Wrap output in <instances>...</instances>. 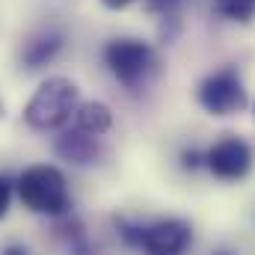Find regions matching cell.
Returning <instances> with one entry per match:
<instances>
[{"instance_id":"obj_1","label":"cell","mask_w":255,"mask_h":255,"mask_svg":"<svg viewBox=\"0 0 255 255\" xmlns=\"http://www.w3.org/2000/svg\"><path fill=\"white\" fill-rule=\"evenodd\" d=\"M18 196L27 211L42 214V217H65L71 211L65 175L51 163H36L24 169L18 178Z\"/></svg>"},{"instance_id":"obj_2","label":"cell","mask_w":255,"mask_h":255,"mask_svg":"<svg viewBox=\"0 0 255 255\" xmlns=\"http://www.w3.org/2000/svg\"><path fill=\"white\" fill-rule=\"evenodd\" d=\"M116 229L122 235V241L142 250L145 255H184L187 247L193 244V229L190 223L166 217V220H154L148 226L119 220L116 217Z\"/></svg>"},{"instance_id":"obj_3","label":"cell","mask_w":255,"mask_h":255,"mask_svg":"<svg viewBox=\"0 0 255 255\" xmlns=\"http://www.w3.org/2000/svg\"><path fill=\"white\" fill-rule=\"evenodd\" d=\"M77 110V86L68 77H48L24 107V122L36 130L63 128Z\"/></svg>"},{"instance_id":"obj_4","label":"cell","mask_w":255,"mask_h":255,"mask_svg":"<svg viewBox=\"0 0 255 255\" xmlns=\"http://www.w3.org/2000/svg\"><path fill=\"white\" fill-rule=\"evenodd\" d=\"M104 63L110 68V74L128 86V89H136L148 80V74L154 71V51L148 42H139V39H113L104 45Z\"/></svg>"},{"instance_id":"obj_5","label":"cell","mask_w":255,"mask_h":255,"mask_svg":"<svg viewBox=\"0 0 255 255\" xmlns=\"http://www.w3.org/2000/svg\"><path fill=\"white\" fill-rule=\"evenodd\" d=\"M199 104L211 116H232L247 107V89L235 68H220L199 83Z\"/></svg>"},{"instance_id":"obj_6","label":"cell","mask_w":255,"mask_h":255,"mask_svg":"<svg viewBox=\"0 0 255 255\" xmlns=\"http://www.w3.org/2000/svg\"><path fill=\"white\" fill-rule=\"evenodd\" d=\"M205 166L220 181H241L253 169V148L238 136H226L205 151Z\"/></svg>"},{"instance_id":"obj_7","label":"cell","mask_w":255,"mask_h":255,"mask_svg":"<svg viewBox=\"0 0 255 255\" xmlns=\"http://www.w3.org/2000/svg\"><path fill=\"white\" fill-rule=\"evenodd\" d=\"M63 51V33H42V36H36V39H30L27 45H24V51H21V63L24 68H30V71H36V68H42V65H48L57 54Z\"/></svg>"},{"instance_id":"obj_8","label":"cell","mask_w":255,"mask_h":255,"mask_svg":"<svg viewBox=\"0 0 255 255\" xmlns=\"http://www.w3.org/2000/svg\"><path fill=\"white\" fill-rule=\"evenodd\" d=\"M57 154H60L63 160H68V163H89V160H95V154H98L95 136H89V133L71 128V130H65L63 136L57 139Z\"/></svg>"},{"instance_id":"obj_9","label":"cell","mask_w":255,"mask_h":255,"mask_svg":"<svg viewBox=\"0 0 255 255\" xmlns=\"http://www.w3.org/2000/svg\"><path fill=\"white\" fill-rule=\"evenodd\" d=\"M110 125H113V113L107 104H101V101L77 104V110H74V128L77 130H83L89 136H101L110 130Z\"/></svg>"},{"instance_id":"obj_10","label":"cell","mask_w":255,"mask_h":255,"mask_svg":"<svg viewBox=\"0 0 255 255\" xmlns=\"http://www.w3.org/2000/svg\"><path fill=\"white\" fill-rule=\"evenodd\" d=\"M214 12L226 21L247 24L255 18V0H214Z\"/></svg>"},{"instance_id":"obj_11","label":"cell","mask_w":255,"mask_h":255,"mask_svg":"<svg viewBox=\"0 0 255 255\" xmlns=\"http://www.w3.org/2000/svg\"><path fill=\"white\" fill-rule=\"evenodd\" d=\"M9 205H12V184L0 175V220L9 214Z\"/></svg>"},{"instance_id":"obj_12","label":"cell","mask_w":255,"mask_h":255,"mask_svg":"<svg viewBox=\"0 0 255 255\" xmlns=\"http://www.w3.org/2000/svg\"><path fill=\"white\" fill-rule=\"evenodd\" d=\"M202 163H205V154H202V151H196V148L181 151V166H184V169H199Z\"/></svg>"},{"instance_id":"obj_13","label":"cell","mask_w":255,"mask_h":255,"mask_svg":"<svg viewBox=\"0 0 255 255\" xmlns=\"http://www.w3.org/2000/svg\"><path fill=\"white\" fill-rule=\"evenodd\" d=\"M178 3H181V0H145V9H148V12H163V15H166V12H172Z\"/></svg>"},{"instance_id":"obj_14","label":"cell","mask_w":255,"mask_h":255,"mask_svg":"<svg viewBox=\"0 0 255 255\" xmlns=\"http://www.w3.org/2000/svg\"><path fill=\"white\" fill-rule=\"evenodd\" d=\"M101 3H104L107 9H125V6L133 3V0H101Z\"/></svg>"},{"instance_id":"obj_15","label":"cell","mask_w":255,"mask_h":255,"mask_svg":"<svg viewBox=\"0 0 255 255\" xmlns=\"http://www.w3.org/2000/svg\"><path fill=\"white\" fill-rule=\"evenodd\" d=\"M3 255H27V250H24V247H18V244H12V247H6V250H3Z\"/></svg>"},{"instance_id":"obj_16","label":"cell","mask_w":255,"mask_h":255,"mask_svg":"<svg viewBox=\"0 0 255 255\" xmlns=\"http://www.w3.org/2000/svg\"><path fill=\"white\" fill-rule=\"evenodd\" d=\"M220 255H226V253H220Z\"/></svg>"}]
</instances>
